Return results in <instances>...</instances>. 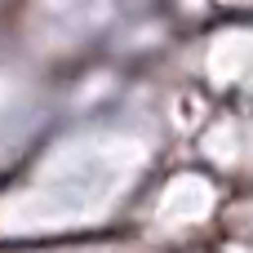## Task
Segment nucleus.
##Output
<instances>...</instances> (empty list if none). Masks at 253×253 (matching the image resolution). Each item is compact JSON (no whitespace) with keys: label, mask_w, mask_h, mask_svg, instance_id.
<instances>
[]
</instances>
